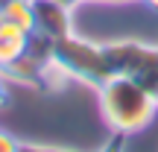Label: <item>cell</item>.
Segmentation results:
<instances>
[{
    "instance_id": "cell-8",
    "label": "cell",
    "mask_w": 158,
    "mask_h": 152,
    "mask_svg": "<svg viewBox=\"0 0 158 152\" xmlns=\"http://www.w3.org/2000/svg\"><path fill=\"white\" fill-rule=\"evenodd\" d=\"M141 82L147 85L149 91H152V94H155V100H158V59H155V62L147 68V73L141 76Z\"/></svg>"
},
{
    "instance_id": "cell-7",
    "label": "cell",
    "mask_w": 158,
    "mask_h": 152,
    "mask_svg": "<svg viewBox=\"0 0 158 152\" xmlns=\"http://www.w3.org/2000/svg\"><path fill=\"white\" fill-rule=\"evenodd\" d=\"M0 152H21V138L9 126H0Z\"/></svg>"
},
{
    "instance_id": "cell-5",
    "label": "cell",
    "mask_w": 158,
    "mask_h": 152,
    "mask_svg": "<svg viewBox=\"0 0 158 152\" xmlns=\"http://www.w3.org/2000/svg\"><path fill=\"white\" fill-rule=\"evenodd\" d=\"M0 21L15 23V27L32 32L35 18H32V0H0Z\"/></svg>"
},
{
    "instance_id": "cell-9",
    "label": "cell",
    "mask_w": 158,
    "mask_h": 152,
    "mask_svg": "<svg viewBox=\"0 0 158 152\" xmlns=\"http://www.w3.org/2000/svg\"><path fill=\"white\" fill-rule=\"evenodd\" d=\"M100 152H126V138L123 135H111L106 143H102Z\"/></svg>"
},
{
    "instance_id": "cell-4",
    "label": "cell",
    "mask_w": 158,
    "mask_h": 152,
    "mask_svg": "<svg viewBox=\"0 0 158 152\" xmlns=\"http://www.w3.org/2000/svg\"><path fill=\"white\" fill-rule=\"evenodd\" d=\"M29 38H32V32L15 27V23L0 21V68H6V64L18 62L21 56H27L29 53Z\"/></svg>"
},
{
    "instance_id": "cell-2",
    "label": "cell",
    "mask_w": 158,
    "mask_h": 152,
    "mask_svg": "<svg viewBox=\"0 0 158 152\" xmlns=\"http://www.w3.org/2000/svg\"><path fill=\"white\" fill-rule=\"evenodd\" d=\"M53 59L68 70V76L73 82H85V85H94V88H100L106 79L114 76L111 68H108L102 41H91L79 32L56 41L53 44Z\"/></svg>"
},
{
    "instance_id": "cell-1",
    "label": "cell",
    "mask_w": 158,
    "mask_h": 152,
    "mask_svg": "<svg viewBox=\"0 0 158 152\" xmlns=\"http://www.w3.org/2000/svg\"><path fill=\"white\" fill-rule=\"evenodd\" d=\"M97 105H100V117L111 129V135L123 138L149 129L152 120L158 117L155 94L141 79L126 73H114L97 88Z\"/></svg>"
},
{
    "instance_id": "cell-6",
    "label": "cell",
    "mask_w": 158,
    "mask_h": 152,
    "mask_svg": "<svg viewBox=\"0 0 158 152\" xmlns=\"http://www.w3.org/2000/svg\"><path fill=\"white\" fill-rule=\"evenodd\" d=\"M21 152H82L62 143H41V141H21Z\"/></svg>"
},
{
    "instance_id": "cell-3",
    "label": "cell",
    "mask_w": 158,
    "mask_h": 152,
    "mask_svg": "<svg viewBox=\"0 0 158 152\" xmlns=\"http://www.w3.org/2000/svg\"><path fill=\"white\" fill-rule=\"evenodd\" d=\"M32 18L35 29L32 32L47 35L50 41H62L73 35V6L64 0H32Z\"/></svg>"
},
{
    "instance_id": "cell-11",
    "label": "cell",
    "mask_w": 158,
    "mask_h": 152,
    "mask_svg": "<svg viewBox=\"0 0 158 152\" xmlns=\"http://www.w3.org/2000/svg\"><path fill=\"white\" fill-rule=\"evenodd\" d=\"M141 3H143V6H149L152 12H158V0H141Z\"/></svg>"
},
{
    "instance_id": "cell-10",
    "label": "cell",
    "mask_w": 158,
    "mask_h": 152,
    "mask_svg": "<svg viewBox=\"0 0 158 152\" xmlns=\"http://www.w3.org/2000/svg\"><path fill=\"white\" fill-rule=\"evenodd\" d=\"M6 108H9V82L0 76V111H6Z\"/></svg>"
}]
</instances>
